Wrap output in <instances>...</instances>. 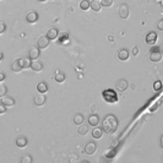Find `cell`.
I'll return each mask as SVG.
<instances>
[{
    "instance_id": "obj_20",
    "label": "cell",
    "mask_w": 163,
    "mask_h": 163,
    "mask_svg": "<svg viewBox=\"0 0 163 163\" xmlns=\"http://www.w3.org/2000/svg\"><path fill=\"white\" fill-rule=\"evenodd\" d=\"M90 8L93 11H99L101 8H102V5H101V3L98 1V0H92V3H90Z\"/></svg>"
},
{
    "instance_id": "obj_2",
    "label": "cell",
    "mask_w": 163,
    "mask_h": 163,
    "mask_svg": "<svg viewBox=\"0 0 163 163\" xmlns=\"http://www.w3.org/2000/svg\"><path fill=\"white\" fill-rule=\"evenodd\" d=\"M102 97H103V99L106 102H108V103H114V102L118 101L117 93H115L113 90H106V91H103V93H102Z\"/></svg>"
},
{
    "instance_id": "obj_6",
    "label": "cell",
    "mask_w": 163,
    "mask_h": 163,
    "mask_svg": "<svg viewBox=\"0 0 163 163\" xmlns=\"http://www.w3.org/2000/svg\"><path fill=\"white\" fill-rule=\"evenodd\" d=\"M30 67H31V69H32L33 71L39 72V71H42V70H43V64H42V62H39L38 59H35V60H31Z\"/></svg>"
},
{
    "instance_id": "obj_14",
    "label": "cell",
    "mask_w": 163,
    "mask_h": 163,
    "mask_svg": "<svg viewBox=\"0 0 163 163\" xmlns=\"http://www.w3.org/2000/svg\"><path fill=\"white\" fill-rule=\"evenodd\" d=\"M33 102H35V104L37 106V107H40V106H43L44 103H45V96L44 94H37V96L33 98Z\"/></svg>"
},
{
    "instance_id": "obj_38",
    "label": "cell",
    "mask_w": 163,
    "mask_h": 163,
    "mask_svg": "<svg viewBox=\"0 0 163 163\" xmlns=\"http://www.w3.org/2000/svg\"><path fill=\"white\" fill-rule=\"evenodd\" d=\"M157 27H158V30H159V31H163V20H159V22H158Z\"/></svg>"
},
{
    "instance_id": "obj_24",
    "label": "cell",
    "mask_w": 163,
    "mask_h": 163,
    "mask_svg": "<svg viewBox=\"0 0 163 163\" xmlns=\"http://www.w3.org/2000/svg\"><path fill=\"white\" fill-rule=\"evenodd\" d=\"M11 69H12V71H15V72H18V71H21V70H22V66L20 65L18 59H17V60H15V62L12 63V65H11Z\"/></svg>"
},
{
    "instance_id": "obj_35",
    "label": "cell",
    "mask_w": 163,
    "mask_h": 163,
    "mask_svg": "<svg viewBox=\"0 0 163 163\" xmlns=\"http://www.w3.org/2000/svg\"><path fill=\"white\" fill-rule=\"evenodd\" d=\"M5 112H6V107L1 103V104H0V114H4Z\"/></svg>"
},
{
    "instance_id": "obj_40",
    "label": "cell",
    "mask_w": 163,
    "mask_h": 163,
    "mask_svg": "<svg viewBox=\"0 0 163 163\" xmlns=\"http://www.w3.org/2000/svg\"><path fill=\"white\" fill-rule=\"evenodd\" d=\"M91 112H92V113H96V112H97V107L94 106V104L91 106Z\"/></svg>"
},
{
    "instance_id": "obj_43",
    "label": "cell",
    "mask_w": 163,
    "mask_h": 163,
    "mask_svg": "<svg viewBox=\"0 0 163 163\" xmlns=\"http://www.w3.org/2000/svg\"><path fill=\"white\" fill-rule=\"evenodd\" d=\"M3 58H4V54H3L1 52H0V62H1V60H3Z\"/></svg>"
},
{
    "instance_id": "obj_8",
    "label": "cell",
    "mask_w": 163,
    "mask_h": 163,
    "mask_svg": "<svg viewBox=\"0 0 163 163\" xmlns=\"http://www.w3.org/2000/svg\"><path fill=\"white\" fill-rule=\"evenodd\" d=\"M156 42H157V33H156V32L147 33V36H146V43L150 44V45H154Z\"/></svg>"
},
{
    "instance_id": "obj_21",
    "label": "cell",
    "mask_w": 163,
    "mask_h": 163,
    "mask_svg": "<svg viewBox=\"0 0 163 163\" xmlns=\"http://www.w3.org/2000/svg\"><path fill=\"white\" fill-rule=\"evenodd\" d=\"M84 120H85L84 115H82V114H80V113H77V114H75V117H74V124L80 125V124H82V123H84Z\"/></svg>"
},
{
    "instance_id": "obj_4",
    "label": "cell",
    "mask_w": 163,
    "mask_h": 163,
    "mask_svg": "<svg viewBox=\"0 0 163 163\" xmlns=\"http://www.w3.org/2000/svg\"><path fill=\"white\" fill-rule=\"evenodd\" d=\"M129 13H130V11H129V6L126 4H120L119 8H118V15L121 17V18H128L129 17Z\"/></svg>"
},
{
    "instance_id": "obj_7",
    "label": "cell",
    "mask_w": 163,
    "mask_h": 163,
    "mask_svg": "<svg viewBox=\"0 0 163 163\" xmlns=\"http://www.w3.org/2000/svg\"><path fill=\"white\" fill-rule=\"evenodd\" d=\"M1 103H3L6 108H8V107H12L13 104H15V99H13V97L5 94V96L1 97Z\"/></svg>"
},
{
    "instance_id": "obj_27",
    "label": "cell",
    "mask_w": 163,
    "mask_h": 163,
    "mask_svg": "<svg viewBox=\"0 0 163 163\" xmlns=\"http://www.w3.org/2000/svg\"><path fill=\"white\" fill-rule=\"evenodd\" d=\"M80 9L81 10H88L90 9V1H88V0H81L80 1Z\"/></svg>"
},
{
    "instance_id": "obj_31",
    "label": "cell",
    "mask_w": 163,
    "mask_h": 163,
    "mask_svg": "<svg viewBox=\"0 0 163 163\" xmlns=\"http://www.w3.org/2000/svg\"><path fill=\"white\" fill-rule=\"evenodd\" d=\"M21 163H32V157L30 154H26L21 158Z\"/></svg>"
},
{
    "instance_id": "obj_9",
    "label": "cell",
    "mask_w": 163,
    "mask_h": 163,
    "mask_svg": "<svg viewBox=\"0 0 163 163\" xmlns=\"http://www.w3.org/2000/svg\"><path fill=\"white\" fill-rule=\"evenodd\" d=\"M39 48L38 47H32V48H30L28 50V58L31 60H35V59H38L39 58Z\"/></svg>"
},
{
    "instance_id": "obj_23",
    "label": "cell",
    "mask_w": 163,
    "mask_h": 163,
    "mask_svg": "<svg viewBox=\"0 0 163 163\" xmlns=\"http://www.w3.org/2000/svg\"><path fill=\"white\" fill-rule=\"evenodd\" d=\"M77 133H79L80 135H86V134L88 133V126L85 125L84 123L80 124V125H79V129H77Z\"/></svg>"
},
{
    "instance_id": "obj_26",
    "label": "cell",
    "mask_w": 163,
    "mask_h": 163,
    "mask_svg": "<svg viewBox=\"0 0 163 163\" xmlns=\"http://www.w3.org/2000/svg\"><path fill=\"white\" fill-rule=\"evenodd\" d=\"M58 38H59V40H60V42H62V43H64V40L69 38V32L63 31L62 33H58Z\"/></svg>"
},
{
    "instance_id": "obj_32",
    "label": "cell",
    "mask_w": 163,
    "mask_h": 163,
    "mask_svg": "<svg viewBox=\"0 0 163 163\" xmlns=\"http://www.w3.org/2000/svg\"><path fill=\"white\" fill-rule=\"evenodd\" d=\"M6 92H8V88H6V86L4 85H0V97H3L6 94Z\"/></svg>"
},
{
    "instance_id": "obj_34",
    "label": "cell",
    "mask_w": 163,
    "mask_h": 163,
    "mask_svg": "<svg viewBox=\"0 0 163 163\" xmlns=\"http://www.w3.org/2000/svg\"><path fill=\"white\" fill-rule=\"evenodd\" d=\"M5 31H6V23L0 22V35H1V33H4Z\"/></svg>"
},
{
    "instance_id": "obj_42",
    "label": "cell",
    "mask_w": 163,
    "mask_h": 163,
    "mask_svg": "<svg viewBox=\"0 0 163 163\" xmlns=\"http://www.w3.org/2000/svg\"><path fill=\"white\" fill-rule=\"evenodd\" d=\"M118 145V140H115V141H112V147H115Z\"/></svg>"
},
{
    "instance_id": "obj_30",
    "label": "cell",
    "mask_w": 163,
    "mask_h": 163,
    "mask_svg": "<svg viewBox=\"0 0 163 163\" xmlns=\"http://www.w3.org/2000/svg\"><path fill=\"white\" fill-rule=\"evenodd\" d=\"M153 90L157 91V92H159V91L162 90V82H161L159 80H157V81H156V82L153 84Z\"/></svg>"
},
{
    "instance_id": "obj_15",
    "label": "cell",
    "mask_w": 163,
    "mask_h": 163,
    "mask_svg": "<svg viewBox=\"0 0 163 163\" xmlns=\"http://www.w3.org/2000/svg\"><path fill=\"white\" fill-rule=\"evenodd\" d=\"M58 30L55 28V27H52V28H49L48 30V32H47V37L49 38V40H52V39H57L58 38Z\"/></svg>"
},
{
    "instance_id": "obj_10",
    "label": "cell",
    "mask_w": 163,
    "mask_h": 163,
    "mask_svg": "<svg viewBox=\"0 0 163 163\" xmlns=\"http://www.w3.org/2000/svg\"><path fill=\"white\" fill-rule=\"evenodd\" d=\"M97 150V145L94 142H87L85 146V153L87 154H93Z\"/></svg>"
},
{
    "instance_id": "obj_37",
    "label": "cell",
    "mask_w": 163,
    "mask_h": 163,
    "mask_svg": "<svg viewBox=\"0 0 163 163\" xmlns=\"http://www.w3.org/2000/svg\"><path fill=\"white\" fill-rule=\"evenodd\" d=\"M6 79V75L3 72V71H0V82H3V81Z\"/></svg>"
},
{
    "instance_id": "obj_13",
    "label": "cell",
    "mask_w": 163,
    "mask_h": 163,
    "mask_svg": "<svg viewBox=\"0 0 163 163\" xmlns=\"http://www.w3.org/2000/svg\"><path fill=\"white\" fill-rule=\"evenodd\" d=\"M128 88V81L124 80V79H120L117 81V90L120 91V92H124Z\"/></svg>"
},
{
    "instance_id": "obj_39",
    "label": "cell",
    "mask_w": 163,
    "mask_h": 163,
    "mask_svg": "<svg viewBox=\"0 0 163 163\" xmlns=\"http://www.w3.org/2000/svg\"><path fill=\"white\" fill-rule=\"evenodd\" d=\"M157 108H158V103H156L154 106H151V107H150V111H151V112H153V111L157 109Z\"/></svg>"
},
{
    "instance_id": "obj_18",
    "label": "cell",
    "mask_w": 163,
    "mask_h": 163,
    "mask_svg": "<svg viewBox=\"0 0 163 163\" xmlns=\"http://www.w3.org/2000/svg\"><path fill=\"white\" fill-rule=\"evenodd\" d=\"M54 79H55L57 82H60V84H62V82H64V81H65L66 75H65L64 72H62V71H59V70H58L57 74H55V76H54Z\"/></svg>"
},
{
    "instance_id": "obj_1",
    "label": "cell",
    "mask_w": 163,
    "mask_h": 163,
    "mask_svg": "<svg viewBox=\"0 0 163 163\" xmlns=\"http://www.w3.org/2000/svg\"><path fill=\"white\" fill-rule=\"evenodd\" d=\"M118 129V119L114 114H108L104 117L102 123V130H104L107 134H114Z\"/></svg>"
},
{
    "instance_id": "obj_5",
    "label": "cell",
    "mask_w": 163,
    "mask_h": 163,
    "mask_svg": "<svg viewBox=\"0 0 163 163\" xmlns=\"http://www.w3.org/2000/svg\"><path fill=\"white\" fill-rule=\"evenodd\" d=\"M49 45V38L47 36H40L37 40V47L39 49H45Z\"/></svg>"
},
{
    "instance_id": "obj_28",
    "label": "cell",
    "mask_w": 163,
    "mask_h": 163,
    "mask_svg": "<svg viewBox=\"0 0 163 163\" xmlns=\"http://www.w3.org/2000/svg\"><path fill=\"white\" fill-rule=\"evenodd\" d=\"M113 3H114V0H101V5L104 6V8H111Z\"/></svg>"
},
{
    "instance_id": "obj_17",
    "label": "cell",
    "mask_w": 163,
    "mask_h": 163,
    "mask_svg": "<svg viewBox=\"0 0 163 163\" xmlns=\"http://www.w3.org/2000/svg\"><path fill=\"white\" fill-rule=\"evenodd\" d=\"M15 142H16V146H18V147H25L28 141H27V137H25V136H18Z\"/></svg>"
},
{
    "instance_id": "obj_22",
    "label": "cell",
    "mask_w": 163,
    "mask_h": 163,
    "mask_svg": "<svg viewBox=\"0 0 163 163\" xmlns=\"http://www.w3.org/2000/svg\"><path fill=\"white\" fill-rule=\"evenodd\" d=\"M102 133H103V130H102V129L94 126V129L92 130V136H93L94 139H101V137H102V135H103Z\"/></svg>"
},
{
    "instance_id": "obj_11",
    "label": "cell",
    "mask_w": 163,
    "mask_h": 163,
    "mask_svg": "<svg viewBox=\"0 0 163 163\" xmlns=\"http://www.w3.org/2000/svg\"><path fill=\"white\" fill-rule=\"evenodd\" d=\"M26 20H27V22H30V23H35L38 21V13L36 11H30L26 15Z\"/></svg>"
},
{
    "instance_id": "obj_3",
    "label": "cell",
    "mask_w": 163,
    "mask_h": 163,
    "mask_svg": "<svg viewBox=\"0 0 163 163\" xmlns=\"http://www.w3.org/2000/svg\"><path fill=\"white\" fill-rule=\"evenodd\" d=\"M150 60L153 63H158L162 60V53H161V49L159 47H154L153 49H151V53H150Z\"/></svg>"
},
{
    "instance_id": "obj_12",
    "label": "cell",
    "mask_w": 163,
    "mask_h": 163,
    "mask_svg": "<svg viewBox=\"0 0 163 163\" xmlns=\"http://www.w3.org/2000/svg\"><path fill=\"white\" fill-rule=\"evenodd\" d=\"M88 124H90L91 126H93V128L99 124V117L96 113H93V114H91L90 117H88Z\"/></svg>"
},
{
    "instance_id": "obj_41",
    "label": "cell",
    "mask_w": 163,
    "mask_h": 163,
    "mask_svg": "<svg viewBox=\"0 0 163 163\" xmlns=\"http://www.w3.org/2000/svg\"><path fill=\"white\" fill-rule=\"evenodd\" d=\"M108 40H109V42H114V38L112 35H108Z\"/></svg>"
},
{
    "instance_id": "obj_16",
    "label": "cell",
    "mask_w": 163,
    "mask_h": 163,
    "mask_svg": "<svg viewBox=\"0 0 163 163\" xmlns=\"http://www.w3.org/2000/svg\"><path fill=\"white\" fill-rule=\"evenodd\" d=\"M118 58L120 60H123V62L128 60L129 59V52H128V49H120L118 52Z\"/></svg>"
},
{
    "instance_id": "obj_29",
    "label": "cell",
    "mask_w": 163,
    "mask_h": 163,
    "mask_svg": "<svg viewBox=\"0 0 163 163\" xmlns=\"http://www.w3.org/2000/svg\"><path fill=\"white\" fill-rule=\"evenodd\" d=\"M67 161L70 163H76L79 161V156L75 153H71V154H69V157H67Z\"/></svg>"
},
{
    "instance_id": "obj_33",
    "label": "cell",
    "mask_w": 163,
    "mask_h": 163,
    "mask_svg": "<svg viewBox=\"0 0 163 163\" xmlns=\"http://www.w3.org/2000/svg\"><path fill=\"white\" fill-rule=\"evenodd\" d=\"M106 156H107V157H114V156H115V151H114V147H112L111 150H108V151L106 152Z\"/></svg>"
},
{
    "instance_id": "obj_25",
    "label": "cell",
    "mask_w": 163,
    "mask_h": 163,
    "mask_svg": "<svg viewBox=\"0 0 163 163\" xmlns=\"http://www.w3.org/2000/svg\"><path fill=\"white\" fill-rule=\"evenodd\" d=\"M18 62H20V65L22 66V69H27V67H30L31 59H18Z\"/></svg>"
},
{
    "instance_id": "obj_19",
    "label": "cell",
    "mask_w": 163,
    "mask_h": 163,
    "mask_svg": "<svg viewBox=\"0 0 163 163\" xmlns=\"http://www.w3.org/2000/svg\"><path fill=\"white\" fill-rule=\"evenodd\" d=\"M37 91L39 92V93H45L47 91H48V85H47V82H39L38 85H37Z\"/></svg>"
},
{
    "instance_id": "obj_44",
    "label": "cell",
    "mask_w": 163,
    "mask_h": 163,
    "mask_svg": "<svg viewBox=\"0 0 163 163\" xmlns=\"http://www.w3.org/2000/svg\"><path fill=\"white\" fill-rule=\"evenodd\" d=\"M38 1H42L43 3V1H47V0H38Z\"/></svg>"
},
{
    "instance_id": "obj_36",
    "label": "cell",
    "mask_w": 163,
    "mask_h": 163,
    "mask_svg": "<svg viewBox=\"0 0 163 163\" xmlns=\"http://www.w3.org/2000/svg\"><path fill=\"white\" fill-rule=\"evenodd\" d=\"M131 53H133V55H137V54H139V48H137V47H134Z\"/></svg>"
}]
</instances>
